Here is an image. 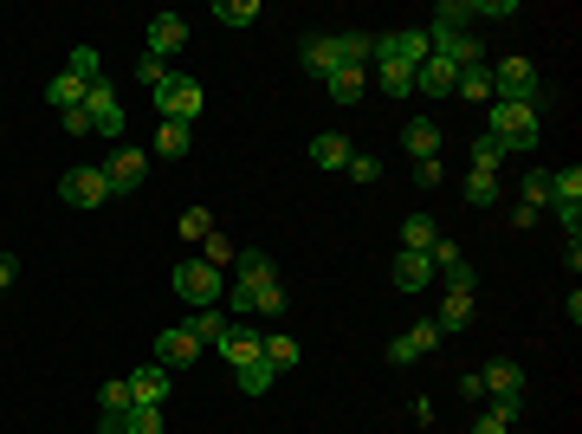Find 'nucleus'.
Instances as JSON below:
<instances>
[{"instance_id": "f257e3e1", "label": "nucleus", "mask_w": 582, "mask_h": 434, "mask_svg": "<svg viewBox=\"0 0 582 434\" xmlns=\"http://www.w3.org/2000/svg\"><path fill=\"white\" fill-rule=\"evenodd\" d=\"M466 20H473V7H460V0H440V7H434V26H427V46H434V59H447V65H479V39L466 33Z\"/></svg>"}, {"instance_id": "f03ea898", "label": "nucleus", "mask_w": 582, "mask_h": 434, "mask_svg": "<svg viewBox=\"0 0 582 434\" xmlns=\"http://www.w3.org/2000/svg\"><path fill=\"white\" fill-rule=\"evenodd\" d=\"M279 279V266H272V253H259V247H246L240 260H233V286H227V298L220 305H233V311H253V298Z\"/></svg>"}, {"instance_id": "7ed1b4c3", "label": "nucleus", "mask_w": 582, "mask_h": 434, "mask_svg": "<svg viewBox=\"0 0 582 434\" xmlns=\"http://www.w3.org/2000/svg\"><path fill=\"white\" fill-rule=\"evenodd\" d=\"M492 104H537L544 111V85H537V65L531 59H498V72H492Z\"/></svg>"}, {"instance_id": "20e7f679", "label": "nucleus", "mask_w": 582, "mask_h": 434, "mask_svg": "<svg viewBox=\"0 0 582 434\" xmlns=\"http://www.w3.org/2000/svg\"><path fill=\"white\" fill-rule=\"evenodd\" d=\"M201 104H207V91H201V78H188V72H169V85L156 91V117H162V124H194Z\"/></svg>"}, {"instance_id": "39448f33", "label": "nucleus", "mask_w": 582, "mask_h": 434, "mask_svg": "<svg viewBox=\"0 0 582 434\" xmlns=\"http://www.w3.org/2000/svg\"><path fill=\"white\" fill-rule=\"evenodd\" d=\"M175 292H182L194 311H214L220 298H227V273H214L207 260H182L175 266Z\"/></svg>"}, {"instance_id": "423d86ee", "label": "nucleus", "mask_w": 582, "mask_h": 434, "mask_svg": "<svg viewBox=\"0 0 582 434\" xmlns=\"http://www.w3.org/2000/svg\"><path fill=\"white\" fill-rule=\"evenodd\" d=\"M485 137H498L518 156V149H531L537 143V104H492V130Z\"/></svg>"}, {"instance_id": "0eeeda50", "label": "nucleus", "mask_w": 582, "mask_h": 434, "mask_svg": "<svg viewBox=\"0 0 582 434\" xmlns=\"http://www.w3.org/2000/svg\"><path fill=\"white\" fill-rule=\"evenodd\" d=\"M59 201H65V208H104V201H110V175L91 169V162L72 169V175H59Z\"/></svg>"}, {"instance_id": "6e6552de", "label": "nucleus", "mask_w": 582, "mask_h": 434, "mask_svg": "<svg viewBox=\"0 0 582 434\" xmlns=\"http://www.w3.org/2000/svg\"><path fill=\"white\" fill-rule=\"evenodd\" d=\"M104 175H110V195H136V188L149 182V149L117 143V156L104 162Z\"/></svg>"}, {"instance_id": "1a4fd4ad", "label": "nucleus", "mask_w": 582, "mask_h": 434, "mask_svg": "<svg viewBox=\"0 0 582 434\" xmlns=\"http://www.w3.org/2000/svg\"><path fill=\"white\" fill-rule=\"evenodd\" d=\"M85 117H91V130H104V137H123V98H117V85H97L85 91Z\"/></svg>"}, {"instance_id": "9d476101", "label": "nucleus", "mask_w": 582, "mask_h": 434, "mask_svg": "<svg viewBox=\"0 0 582 434\" xmlns=\"http://www.w3.org/2000/svg\"><path fill=\"white\" fill-rule=\"evenodd\" d=\"M427 52H434L427 46V26H408V33H382L376 39V59H395V65H408V72L427 59Z\"/></svg>"}, {"instance_id": "9b49d317", "label": "nucleus", "mask_w": 582, "mask_h": 434, "mask_svg": "<svg viewBox=\"0 0 582 434\" xmlns=\"http://www.w3.org/2000/svg\"><path fill=\"white\" fill-rule=\"evenodd\" d=\"M182 46H188V20H182V13H156V20H149V59L169 65Z\"/></svg>"}, {"instance_id": "f8f14e48", "label": "nucleus", "mask_w": 582, "mask_h": 434, "mask_svg": "<svg viewBox=\"0 0 582 434\" xmlns=\"http://www.w3.org/2000/svg\"><path fill=\"white\" fill-rule=\"evenodd\" d=\"M388 279H395V292H427V286H434V260H427V253H408V247H401V253H395V266H388Z\"/></svg>"}, {"instance_id": "ddd939ff", "label": "nucleus", "mask_w": 582, "mask_h": 434, "mask_svg": "<svg viewBox=\"0 0 582 434\" xmlns=\"http://www.w3.org/2000/svg\"><path fill=\"white\" fill-rule=\"evenodd\" d=\"M194 357H201V344H194L182 324H175V331H156V363H162L169 376H175V370H188Z\"/></svg>"}, {"instance_id": "4468645a", "label": "nucleus", "mask_w": 582, "mask_h": 434, "mask_svg": "<svg viewBox=\"0 0 582 434\" xmlns=\"http://www.w3.org/2000/svg\"><path fill=\"white\" fill-rule=\"evenodd\" d=\"M453 78H460V65L434 59V52L414 65V91H421V98H453Z\"/></svg>"}, {"instance_id": "2eb2a0df", "label": "nucleus", "mask_w": 582, "mask_h": 434, "mask_svg": "<svg viewBox=\"0 0 582 434\" xmlns=\"http://www.w3.org/2000/svg\"><path fill=\"white\" fill-rule=\"evenodd\" d=\"M427 350H440V324H414V331H401L395 344H388V363H421Z\"/></svg>"}, {"instance_id": "dca6fc26", "label": "nucleus", "mask_w": 582, "mask_h": 434, "mask_svg": "<svg viewBox=\"0 0 582 434\" xmlns=\"http://www.w3.org/2000/svg\"><path fill=\"white\" fill-rule=\"evenodd\" d=\"M123 383H130V402H156V409H162V402H169V370H162V363H143V370H130V376H123Z\"/></svg>"}, {"instance_id": "f3484780", "label": "nucleus", "mask_w": 582, "mask_h": 434, "mask_svg": "<svg viewBox=\"0 0 582 434\" xmlns=\"http://www.w3.org/2000/svg\"><path fill=\"white\" fill-rule=\"evenodd\" d=\"M259 344H266V331H240V324H227V337H220V357H227L233 370H246V363H259Z\"/></svg>"}, {"instance_id": "a211bd4d", "label": "nucleus", "mask_w": 582, "mask_h": 434, "mask_svg": "<svg viewBox=\"0 0 582 434\" xmlns=\"http://www.w3.org/2000/svg\"><path fill=\"white\" fill-rule=\"evenodd\" d=\"M298 59H304V72H311V78H330V72H337V39H330V33H311V39H304V46H298Z\"/></svg>"}, {"instance_id": "6ab92c4d", "label": "nucleus", "mask_w": 582, "mask_h": 434, "mask_svg": "<svg viewBox=\"0 0 582 434\" xmlns=\"http://www.w3.org/2000/svg\"><path fill=\"white\" fill-rule=\"evenodd\" d=\"M440 143H447V137H440V124H434V117H414V124H408V130H401V149H408V156H414V162H427V156H440Z\"/></svg>"}, {"instance_id": "aec40b11", "label": "nucleus", "mask_w": 582, "mask_h": 434, "mask_svg": "<svg viewBox=\"0 0 582 434\" xmlns=\"http://www.w3.org/2000/svg\"><path fill=\"white\" fill-rule=\"evenodd\" d=\"M479 383H485V396H524V376H518V363H511V357H492L479 370Z\"/></svg>"}, {"instance_id": "412c9836", "label": "nucleus", "mask_w": 582, "mask_h": 434, "mask_svg": "<svg viewBox=\"0 0 582 434\" xmlns=\"http://www.w3.org/2000/svg\"><path fill=\"white\" fill-rule=\"evenodd\" d=\"M363 85H369V72H356V65H337V72L324 78L330 104H363Z\"/></svg>"}, {"instance_id": "4be33fe9", "label": "nucleus", "mask_w": 582, "mask_h": 434, "mask_svg": "<svg viewBox=\"0 0 582 434\" xmlns=\"http://www.w3.org/2000/svg\"><path fill=\"white\" fill-rule=\"evenodd\" d=\"M453 98L492 104V72H485V65H460V78H453Z\"/></svg>"}, {"instance_id": "5701e85b", "label": "nucleus", "mask_w": 582, "mask_h": 434, "mask_svg": "<svg viewBox=\"0 0 582 434\" xmlns=\"http://www.w3.org/2000/svg\"><path fill=\"white\" fill-rule=\"evenodd\" d=\"M434 324H440V337H447V331H466V324H473V292H447Z\"/></svg>"}, {"instance_id": "b1692460", "label": "nucleus", "mask_w": 582, "mask_h": 434, "mask_svg": "<svg viewBox=\"0 0 582 434\" xmlns=\"http://www.w3.org/2000/svg\"><path fill=\"white\" fill-rule=\"evenodd\" d=\"M434 240H440V221H434V214H408V221H401V247H408V253H427Z\"/></svg>"}, {"instance_id": "393cba45", "label": "nucleus", "mask_w": 582, "mask_h": 434, "mask_svg": "<svg viewBox=\"0 0 582 434\" xmlns=\"http://www.w3.org/2000/svg\"><path fill=\"white\" fill-rule=\"evenodd\" d=\"M311 162H317V169H343V162H350V137H337V130L311 137Z\"/></svg>"}, {"instance_id": "a878e982", "label": "nucleus", "mask_w": 582, "mask_h": 434, "mask_svg": "<svg viewBox=\"0 0 582 434\" xmlns=\"http://www.w3.org/2000/svg\"><path fill=\"white\" fill-rule=\"evenodd\" d=\"M85 91H91V85H78L72 72H59V78H52V91H46V98H52V111L65 117V111H85Z\"/></svg>"}, {"instance_id": "bb28decb", "label": "nucleus", "mask_w": 582, "mask_h": 434, "mask_svg": "<svg viewBox=\"0 0 582 434\" xmlns=\"http://www.w3.org/2000/svg\"><path fill=\"white\" fill-rule=\"evenodd\" d=\"M182 331L194 337V344H220V337H227V311H220V305H214V311H194Z\"/></svg>"}, {"instance_id": "cd10ccee", "label": "nucleus", "mask_w": 582, "mask_h": 434, "mask_svg": "<svg viewBox=\"0 0 582 434\" xmlns=\"http://www.w3.org/2000/svg\"><path fill=\"white\" fill-rule=\"evenodd\" d=\"M194 260H207V266H214V273H233V260H240V247H233V240H227V234H220V227H214V234L201 240V253H194Z\"/></svg>"}, {"instance_id": "c85d7f7f", "label": "nucleus", "mask_w": 582, "mask_h": 434, "mask_svg": "<svg viewBox=\"0 0 582 434\" xmlns=\"http://www.w3.org/2000/svg\"><path fill=\"white\" fill-rule=\"evenodd\" d=\"M330 39H337V59H343V65H356V72L376 59V39H369V33H330Z\"/></svg>"}, {"instance_id": "c756f323", "label": "nucleus", "mask_w": 582, "mask_h": 434, "mask_svg": "<svg viewBox=\"0 0 582 434\" xmlns=\"http://www.w3.org/2000/svg\"><path fill=\"white\" fill-rule=\"evenodd\" d=\"M376 85H382V98H408L414 72H408V65H395V59H376Z\"/></svg>"}, {"instance_id": "7c9ffc66", "label": "nucleus", "mask_w": 582, "mask_h": 434, "mask_svg": "<svg viewBox=\"0 0 582 434\" xmlns=\"http://www.w3.org/2000/svg\"><path fill=\"white\" fill-rule=\"evenodd\" d=\"M259 357H266V363H272V370H279V376H285V370H298V344H291L285 331H266V344H259Z\"/></svg>"}, {"instance_id": "2f4dec72", "label": "nucleus", "mask_w": 582, "mask_h": 434, "mask_svg": "<svg viewBox=\"0 0 582 434\" xmlns=\"http://www.w3.org/2000/svg\"><path fill=\"white\" fill-rule=\"evenodd\" d=\"M117 428H123V434H162V409H156V402H130Z\"/></svg>"}, {"instance_id": "473e14b6", "label": "nucleus", "mask_w": 582, "mask_h": 434, "mask_svg": "<svg viewBox=\"0 0 582 434\" xmlns=\"http://www.w3.org/2000/svg\"><path fill=\"white\" fill-rule=\"evenodd\" d=\"M188 143H194V137H188V124H156V156H162V162H182V156H188Z\"/></svg>"}, {"instance_id": "72a5a7b5", "label": "nucleus", "mask_w": 582, "mask_h": 434, "mask_svg": "<svg viewBox=\"0 0 582 434\" xmlns=\"http://www.w3.org/2000/svg\"><path fill=\"white\" fill-rule=\"evenodd\" d=\"M233 383H240V389H246V396H266V389H272V383H279V370H272V363H266V357H259V363H246V370H233Z\"/></svg>"}, {"instance_id": "f704fd0d", "label": "nucleus", "mask_w": 582, "mask_h": 434, "mask_svg": "<svg viewBox=\"0 0 582 434\" xmlns=\"http://www.w3.org/2000/svg\"><path fill=\"white\" fill-rule=\"evenodd\" d=\"M466 201H473V208H492V201H498V175L473 169V175H466Z\"/></svg>"}, {"instance_id": "c9c22d12", "label": "nucleus", "mask_w": 582, "mask_h": 434, "mask_svg": "<svg viewBox=\"0 0 582 434\" xmlns=\"http://www.w3.org/2000/svg\"><path fill=\"white\" fill-rule=\"evenodd\" d=\"M97 409H104V422H123V409H130V383H104V389H97Z\"/></svg>"}, {"instance_id": "e433bc0d", "label": "nucleus", "mask_w": 582, "mask_h": 434, "mask_svg": "<svg viewBox=\"0 0 582 434\" xmlns=\"http://www.w3.org/2000/svg\"><path fill=\"white\" fill-rule=\"evenodd\" d=\"M214 20H220V26H253V20H259V0H220Z\"/></svg>"}, {"instance_id": "4c0bfd02", "label": "nucleus", "mask_w": 582, "mask_h": 434, "mask_svg": "<svg viewBox=\"0 0 582 434\" xmlns=\"http://www.w3.org/2000/svg\"><path fill=\"white\" fill-rule=\"evenodd\" d=\"M518 208H531V214H544V208H550V169L524 175V201H518Z\"/></svg>"}, {"instance_id": "58836bf2", "label": "nucleus", "mask_w": 582, "mask_h": 434, "mask_svg": "<svg viewBox=\"0 0 582 434\" xmlns=\"http://www.w3.org/2000/svg\"><path fill=\"white\" fill-rule=\"evenodd\" d=\"M505 156H511V149L498 143V137H479V143H473V169H492V175H498V169H505Z\"/></svg>"}, {"instance_id": "ea45409f", "label": "nucleus", "mask_w": 582, "mask_h": 434, "mask_svg": "<svg viewBox=\"0 0 582 434\" xmlns=\"http://www.w3.org/2000/svg\"><path fill=\"white\" fill-rule=\"evenodd\" d=\"M175 234H182V240H194V247H201V240L214 234V214H207V208H188V214H182V227H175Z\"/></svg>"}, {"instance_id": "a19ab883", "label": "nucleus", "mask_w": 582, "mask_h": 434, "mask_svg": "<svg viewBox=\"0 0 582 434\" xmlns=\"http://www.w3.org/2000/svg\"><path fill=\"white\" fill-rule=\"evenodd\" d=\"M285 305H291V298H285V286H279V279H272V286L253 298V311H259V318H285Z\"/></svg>"}, {"instance_id": "79ce46f5", "label": "nucleus", "mask_w": 582, "mask_h": 434, "mask_svg": "<svg viewBox=\"0 0 582 434\" xmlns=\"http://www.w3.org/2000/svg\"><path fill=\"white\" fill-rule=\"evenodd\" d=\"M136 85L162 91V85H169V65H162V59H149V52H143V59H136Z\"/></svg>"}, {"instance_id": "37998d69", "label": "nucleus", "mask_w": 582, "mask_h": 434, "mask_svg": "<svg viewBox=\"0 0 582 434\" xmlns=\"http://www.w3.org/2000/svg\"><path fill=\"white\" fill-rule=\"evenodd\" d=\"M343 175H356V182H376V175H382V156H363V149H350Z\"/></svg>"}, {"instance_id": "c03bdc74", "label": "nucleus", "mask_w": 582, "mask_h": 434, "mask_svg": "<svg viewBox=\"0 0 582 434\" xmlns=\"http://www.w3.org/2000/svg\"><path fill=\"white\" fill-rule=\"evenodd\" d=\"M65 72H72L78 85H97V52H91V46H78V52H72V65H65Z\"/></svg>"}, {"instance_id": "a18cd8bd", "label": "nucleus", "mask_w": 582, "mask_h": 434, "mask_svg": "<svg viewBox=\"0 0 582 434\" xmlns=\"http://www.w3.org/2000/svg\"><path fill=\"white\" fill-rule=\"evenodd\" d=\"M414 182H421V188H440V182H447V162H440V156L414 162Z\"/></svg>"}, {"instance_id": "49530a36", "label": "nucleus", "mask_w": 582, "mask_h": 434, "mask_svg": "<svg viewBox=\"0 0 582 434\" xmlns=\"http://www.w3.org/2000/svg\"><path fill=\"white\" fill-rule=\"evenodd\" d=\"M518 409H524V396H492V415H498V422H518Z\"/></svg>"}, {"instance_id": "de8ad7c7", "label": "nucleus", "mask_w": 582, "mask_h": 434, "mask_svg": "<svg viewBox=\"0 0 582 434\" xmlns=\"http://www.w3.org/2000/svg\"><path fill=\"white\" fill-rule=\"evenodd\" d=\"M13 279H20V253H0V292H7Z\"/></svg>"}, {"instance_id": "09e8293b", "label": "nucleus", "mask_w": 582, "mask_h": 434, "mask_svg": "<svg viewBox=\"0 0 582 434\" xmlns=\"http://www.w3.org/2000/svg\"><path fill=\"white\" fill-rule=\"evenodd\" d=\"M460 396H466V402H479V396H485V383H479V370H466V376H460Z\"/></svg>"}, {"instance_id": "8fccbe9b", "label": "nucleus", "mask_w": 582, "mask_h": 434, "mask_svg": "<svg viewBox=\"0 0 582 434\" xmlns=\"http://www.w3.org/2000/svg\"><path fill=\"white\" fill-rule=\"evenodd\" d=\"M473 434H511V428H505V422H498V415H492V409H485V415H479V422H473Z\"/></svg>"}, {"instance_id": "3c124183", "label": "nucleus", "mask_w": 582, "mask_h": 434, "mask_svg": "<svg viewBox=\"0 0 582 434\" xmlns=\"http://www.w3.org/2000/svg\"><path fill=\"white\" fill-rule=\"evenodd\" d=\"M97 434H123V428H117V422H104V428H97Z\"/></svg>"}]
</instances>
